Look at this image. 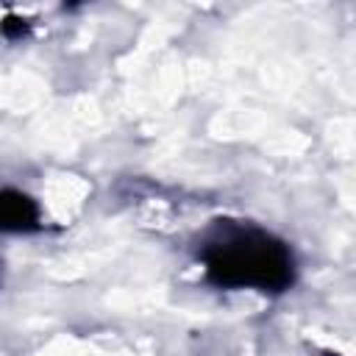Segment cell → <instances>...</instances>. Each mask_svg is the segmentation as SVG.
<instances>
[{"label":"cell","mask_w":356,"mask_h":356,"mask_svg":"<svg viewBox=\"0 0 356 356\" xmlns=\"http://www.w3.org/2000/svg\"><path fill=\"white\" fill-rule=\"evenodd\" d=\"M0 31H3V36H6V39H22V36L28 33V22H25L22 17L8 14V17L0 22Z\"/></svg>","instance_id":"3957f363"},{"label":"cell","mask_w":356,"mask_h":356,"mask_svg":"<svg viewBox=\"0 0 356 356\" xmlns=\"http://www.w3.org/2000/svg\"><path fill=\"white\" fill-rule=\"evenodd\" d=\"M206 278L225 289L281 292L292 284L295 261L284 242L256 228H234L203 248Z\"/></svg>","instance_id":"6da1fadb"},{"label":"cell","mask_w":356,"mask_h":356,"mask_svg":"<svg viewBox=\"0 0 356 356\" xmlns=\"http://www.w3.org/2000/svg\"><path fill=\"white\" fill-rule=\"evenodd\" d=\"M39 228V206L17 192V189H3L0 192V231H33Z\"/></svg>","instance_id":"7a4b0ae2"}]
</instances>
